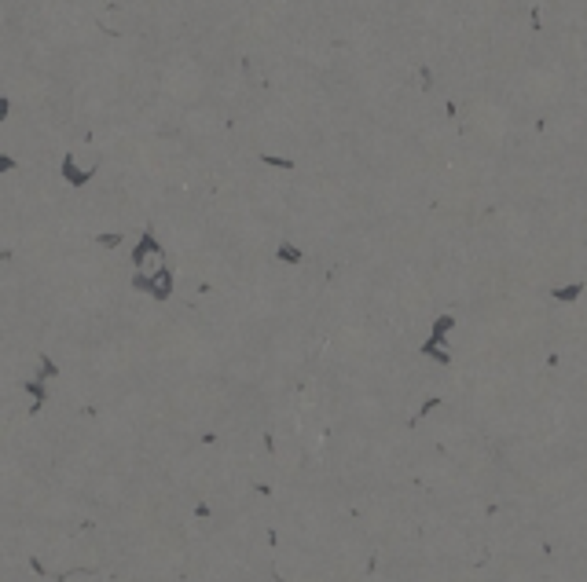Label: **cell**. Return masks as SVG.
Masks as SVG:
<instances>
[{
    "label": "cell",
    "instance_id": "9",
    "mask_svg": "<svg viewBox=\"0 0 587 582\" xmlns=\"http://www.w3.org/2000/svg\"><path fill=\"white\" fill-rule=\"evenodd\" d=\"M15 169V158H11V154H0V173H11Z\"/></svg>",
    "mask_w": 587,
    "mask_h": 582
},
{
    "label": "cell",
    "instance_id": "3",
    "mask_svg": "<svg viewBox=\"0 0 587 582\" xmlns=\"http://www.w3.org/2000/svg\"><path fill=\"white\" fill-rule=\"evenodd\" d=\"M59 176L67 179L70 187H85L88 179H92V169H81L74 154H62V161H59Z\"/></svg>",
    "mask_w": 587,
    "mask_h": 582
},
{
    "label": "cell",
    "instance_id": "5",
    "mask_svg": "<svg viewBox=\"0 0 587 582\" xmlns=\"http://www.w3.org/2000/svg\"><path fill=\"white\" fill-rule=\"evenodd\" d=\"M580 293H584V282H572V286H558V290H554V301H565V304H569V301H577Z\"/></svg>",
    "mask_w": 587,
    "mask_h": 582
},
{
    "label": "cell",
    "instance_id": "7",
    "mask_svg": "<svg viewBox=\"0 0 587 582\" xmlns=\"http://www.w3.org/2000/svg\"><path fill=\"white\" fill-rule=\"evenodd\" d=\"M99 245H103V249H118V245H121V235H99Z\"/></svg>",
    "mask_w": 587,
    "mask_h": 582
},
{
    "label": "cell",
    "instance_id": "6",
    "mask_svg": "<svg viewBox=\"0 0 587 582\" xmlns=\"http://www.w3.org/2000/svg\"><path fill=\"white\" fill-rule=\"evenodd\" d=\"M56 373H59V367H56L48 355H41V370H37V378H41V381H48V378H56Z\"/></svg>",
    "mask_w": 587,
    "mask_h": 582
},
{
    "label": "cell",
    "instance_id": "4",
    "mask_svg": "<svg viewBox=\"0 0 587 582\" xmlns=\"http://www.w3.org/2000/svg\"><path fill=\"white\" fill-rule=\"evenodd\" d=\"M279 261L283 264H301V249L294 242H279Z\"/></svg>",
    "mask_w": 587,
    "mask_h": 582
},
{
    "label": "cell",
    "instance_id": "2",
    "mask_svg": "<svg viewBox=\"0 0 587 582\" xmlns=\"http://www.w3.org/2000/svg\"><path fill=\"white\" fill-rule=\"evenodd\" d=\"M151 261H162V245H158V238L151 235V231H144L139 242H136V249H133V264H136V271H144Z\"/></svg>",
    "mask_w": 587,
    "mask_h": 582
},
{
    "label": "cell",
    "instance_id": "1",
    "mask_svg": "<svg viewBox=\"0 0 587 582\" xmlns=\"http://www.w3.org/2000/svg\"><path fill=\"white\" fill-rule=\"evenodd\" d=\"M136 290H139V293H151L155 301H165V297L173 293V271H169V267H158L155 275L136 271Z\"/></svg>",
    "mask_w": 587,
    "mask_h": 582
},
{
    "label": "cell",
    "instance_id": "8",
    "mask_svg": "<svg viewBox=\"0 0 587 582\" xmlns=\"http://www.w3.org/2000/svg\"><path fill=\"white\" fill-rule=\"evenodd\" d=\"M264 165H275V169H294V161H287V158H272V154H264Z\"/></svg>",
    "mask_w": 587,
    "mask_h": 582
}]
</instances>
